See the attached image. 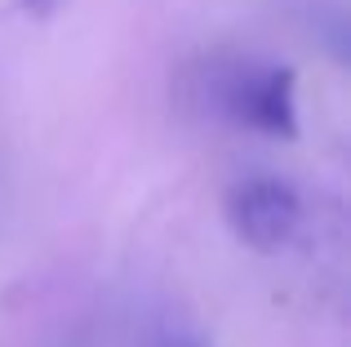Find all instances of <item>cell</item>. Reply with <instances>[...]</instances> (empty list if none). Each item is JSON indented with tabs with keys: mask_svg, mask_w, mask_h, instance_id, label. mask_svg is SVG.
Returning <instances> with one entry per match:
<instances>
[{
	"mask_svg": "<svg viewBox=\"0 0 351 347\" xmlns=\"http://www.w3.org/2000/svg\"><path fill=\"white\" fill-rule=\"evenodd\" d=\"M178 103L191 116L258 130L267 139L298 134V76L293 67L254 58H196L178 76Z\"/></svg>",
	"mask_w": 351,
	"mask_h": 347,
	"instance_id": "6da1fadb",
	"label": "cell"
},
{
	"mask_svg": "<svg viewBox=\"0 0 351 347\" xmlns=\"http://www.w3.org/2000/svg\"><path fill=\"white\" fill-rule=\"evenodd\" d=\"M223 218L232 227L236 241H245L258 254H276L298 236L302 227V196L293 182L258 174V178H240L223 196Z\"/></svg>",
	"mask_w": 351,
	"mask_h": 347,
	"instance_id": "7a4b0ae2",
	"label": "cell"
},
{
	"mask_svg": "<svg viewBox=\"0 0 351 347\" xmlns=\"http://www.w3.org/2000/svg\"><path fill=\"white\" fill-rule=\"evenodd\" d=\"M58 5L62 0H18V9L27 18H49V14H58Z\"/></svg>",
	"mask_w": 351,
	"mask_h": 347,
	"instance_id": "3957f363",
	"label": "cell"
},
{
	"mask_svg": "<svg viewBox=\"0 0 351 347\" xmlns=\"http://www.w3.org/2000/svg\"><path fill=\"white\" fill-rule=\"evenodd\" d=\"M178 347H200V343H178Z\"/></svg>",
	"mask_w": 351,
	"mask_h": 347,
	"instance_id": "277c9868",
	"label": "cell"
}]
</instances>
